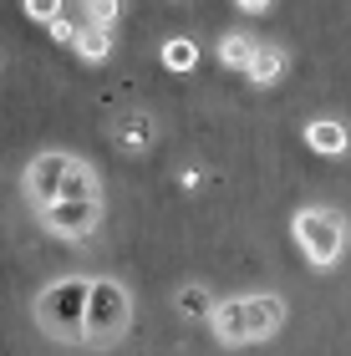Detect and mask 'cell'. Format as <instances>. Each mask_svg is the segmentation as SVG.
I'll use <instances>...</instances> for the list:
<instances>
[{
  "instance_id": "1",
  "label": "cell",
  "mask_w": 351,
  "mask_h": 356,
  "mask_svg": "<svg viewBox=\"0 0 351 356\" xmlns=\"http://www.w3.org/2000/svg\"><path fill=\"white\" fill-rule=\"evenodd\" d=\"M87 300H92V280L82 275H61L36 296L31 316L51 341H87Z\"/></svg>"
},
{
  "instance_id": "2",
  "label": "cell",
  "mask_w": 351,
  "mask_h": 356,
  "mask_svg": "<svg viewBox=\"0 0 351 356\" xmlns=\"http://www.w3.org/2000/svg\"><path fill=\"white\" fill-rule=\"evenodd\" d=\"M214 336L225 346H250V341H265L285 326V300L280 296H234V300H219L214 311Z\"/></svg>"
},
{
  "instance_id": "3",
  "label": "cell",
  "mask_w": 351,
  "mask_h": 356,
  "mask_svg": "<svg viewBox=\"0 0 351 356\" xmlns=\"http://www.w3.org/2000/svg\"><path fill=\"white\" fill-rule=\"evenodd\" d=\"M127 326H133V296L122 290V280L97 275L87 300V346H117Z\"/></svg>"
},
{
  "instance_id": "4",
  "label": "cell",
  "mask_w": 351,
  "mask_h": 356,
  "mask_svg": "<svg viewBox=\"0 0 351 356\" xmlns=\"http://www.w3.org/2000/svg\"><path fill=\"white\" fill-rule=\"evenodd\" d=\"M295 245L306 250L311 265L331 270L341 260V250H346V219L336 209H300L295 214Z\"/></svg>"
},
{
  "instance_id": "5",
  "label": "cell",
  "mask_w": 351,
  "mask_h": 356,
  "mask_svg": "<svg viewBox=\"0 0 351 356\" xmlns=\"http://www.w3.org/2000/svg\"><path fill=\"white\" fill-rule=\"evenodd\" d=\"M72 173H76V158H72V153H61V148L36 153V158L26 163V193H31V204H36V209L56 204Z\"/></svg>"
},
{
  "instance_id": "6",
  "label": "cell",
  "mask_w": 351,
  "mask_h": 356,
  "mask_svg": "<svg viewBox=\"0 0 351 356\" xmlns=\"http://www.w3.org/2000/svg\"><path fill=\"white\" fill-rule=\"evenodd\" d=\"M41 224L56 239H92L102 224V199H56L41 209Z\"/></svg>"
},
{
  "instance_id": "7",
  "label": "cell",
  "mask_w": 351,
  "mask_h": 356,
  "mask_svg": "<svg viewBox=\"0 0 351 356\" xmlns=\"http://www.w3.org/2000/svg\"><path fill=\"white\" fill-rule=\"evenodd\" d=\"M153 138H158V122H153V112H142V107H127L113 122V143L122 153H148Z\"/></svg>"
},
{
  "instance_id": "8",
  "label": "cell",
  "mask_w": 351,
  "mask_h": 356,
  "mask_svg": "<svg viewBox=\"0 0 351 356\" xmlns=\"http://www.w3.org/2000/svg\"><path fill=\"white\" fill-rule=\"evenodd\" d=\"M306 143H311V153H326V158L351 153V133H346V122H336V118H311L306 122Z\"/></svg>"
},
{
  "instance_id": "9",
  "label": "cell",
  "mask_w": 351,
  "mask_h": 356,
  "mask_svg": "<svg viewBox=\"0 0 351 356\" xmlns=\"http://www.w3.org/2000/svg\"><path fill=\"white\" fill-rule=\"evenodd\" d=\"M254 56H260V41L245 36V31H229V36L219 41V61H225L229 72H250Z\"/></svg>"
},
{
  "instance_id": "10",
  "label": "cell",
  "mask_w": 351,
  "mask_h": 356,
  "mask_svg": "<svg viewBox=\"0 0 351 356\" xmlns=\"http://www.w3.org/2000/svg\"><path fill=\"white\" fill-rule=\"evenodd\" d=\"M173 305H179V316H188V321H214V296L204 285H179V296H173Z\"/></svg>"
},
{
  "instance_id": "11",
  "label": "cell",
  "mask_w": 351,
  "mask_h": 356,
  "mask_svg": "<svg viewBox=\"0 0 351 356\" xmlns=\"http://www.w3.org/2000/svg\"><path fill=\"white\" fill-rule=\"evenodd\" d=\"M254 87H270V82H280L285 76V51L280 46H260V56H254V67L245 72Z\"/></svg>"
},
{
  "instance_id": "12",
  "label": "cell",
  "mask_w": 351,
  "mask_h": 356,
  "mask_svg": "<svg viewBox=\"0 0 351 356\" xmlns=\"http://www.w3.org/2000/svg\"><path fill=\"white\" fill-rule=\"evenodd\" d=\"M72 51L82 56V61H92V67H97V61H107V56H113V31L82 26V36H76V46H72Z\"/></svg>"
},
{
  "instance_id": "13",
  "label": "cell",
  "mask_w": 351,
  "mask_h": 356,
  "mask_svg": "<svg viewBox=\"0 0 351 356\" xmlns=\"http://www.w3.org/2000/svg\"><path fill=\"white\" fill-rule=\"evenodd\" d=\"M163 67H168V72H194V67H199V46L188 41V36L163 41Z\"/></svg>"
},
{
  "instance_id": "14",
  "label": "cell",
  "mask_w": 351,
  "mask_h": 356,
  "mask_svg": "<svg viewBox=\"0 0 351 356\" xmlns=\"http://www.w3.org/2000/svg\"><path fill=\"white\" fill-rule=\"evenodd\" d=\"M122 15V0H82V26H97V31H113Z\"/></svg>"
},
{
  "instance_id": "15",
  "label": "cell",
  "mask_w": 351,
  "mask_h": 356,
  "mask_svg": "<svg viewBox=\"0 0 351 356\" xmlns=\"http://www.w3.org/2000/svg\"><path fill=\"white\" fill-rule=\"evenodd\" d=\"M61 199H102L97 193V173H92L87 163H76V173L67 178V188H61Z\"/></svg>"
},
{
  "instance_id": "16",
  "label": "cell",
  "mask_w": 351,
  "mask_h": 356,
  "mask_svg": "<svg viewBox=\"0 0 351 356\" xmlns=\"http://www.w3.org/2000/svg\"><path fill=\"white\" fill-rule=\"evenodd\" d=\"M26 15L41 21V26H51V21H61V0H26Z\"/></svg>"
},
{
  "instance_id": "17",
  "label": "cell",
  "mask_w": 351,
  "mask_h": 356,
  "mask_svg": "<svg viewBox=\"0 0 351 356\" xmlns=\"http://www.w3.org/2000/svg\"><path fill=\"white\" fill-rule=\"evenodd\" d=\"M46 31H51V36H56L61 46H76V36H82V26H76V21H67V15H61V21H51Z\"/></svg>"
},
{
  "instance_id": "18",
  "label": "cell",
  "mask_w": 351,
  "mask_h": 356,
  "mask_svg": "<svg viewBox=\"0 0 351 356\" xmlns=\"http://www.w3.org/2000/svg\"><path fill=\"white\" fill-rule=\"evenodd\" d=\"M199 184H204V173H199V168H183V173H179V188H188V193H194Z\"/></svg>"
},
{
  "instance_id": "19",
  "label": "cell",
  "mask_w": 351,
  "mask_h": 356,
  "mask_svg": "<svg viewBox=\"0 0 351 356\" xmlns=\"http://www.w3.org/2000/svg\"><path fill=\"white\" fill-rule=\"evenodd\" d=\"M234 6L245 10V15H260V10H270V6H275V0H234Z\"/></svg>"
}]
</instances>
